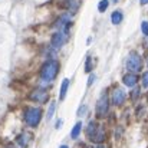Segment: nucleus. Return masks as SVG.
Returning <instances> with one entry per match:
<instances>
[{
	"label": "nucleus",
	"mask_w": 148,
	"mask_h": 148,
	"mask_svg": "<svg viewBox=\"0 0 148 148\" xmlns=\"http://www.w3.org/2000/svg\"><path fill=\"white\" fill-rule=\"evenodd\" d=\"M23 118L27 127L30 128H36L42 119V109L40 108H35V106H29L25 109L23 112Z\"/></svg>",
	"instance_id": "nucleus-1"
},
{
	"label": "nucleus",
	"mask_w": 148,
	"mask_h": 148,
	"mask_svg": "<svg viewBox=\"0 0 148 148\" xmlns=\"http://www.w3.org/2000/svg\"><path fill=\"white\" fill-rule=\"evenodd\" d=\"M58 72H59V63L56 62V60H48V62H45L43 63V66H42V69H40V76H42V81H45V82H52L55 78H56V75H58Z\"/></svg>",
	"instance_id": "nucleus-2"
},
{
	"label": "nucleus",
	"mask_w": 148,
	"mask_h": 148,
	"mask_svg": "<svg viewBox=\"0 0 148 148\" xmlns=\"http://www.w3.org/2000/svg\"><path fill=\"white\" fill-rule=\"evenodd\" d=\"M141 68H143V60H141L140 55L135 52H131L128 59H127V69L131 73H137L141 71Z\"/></svg>",
	"instance_id": "nucleus-3"
},
{
	"label": "nucleus",
	"mask_w": 148,
	"mask_h": 148,
	"mask_svg": "<svg viewBox=\"0 0 148 148\" xmlns=\"http://www.w3.org/2000/svg\"><path fill=\"white\" fill-rule=\"evenodd\" d=\"M108 109H109V99H108V94L103 92L99 97L98 102H97V115H98L99 118L105 116L108 114Z\"/></svg>",
	"instance_id": "nucleus-4"
},
{
	"label": "nucleus",
	"mask_w": 148,
	"mask_h": 148,
	"mask_svg": "<svg viewBox=\"0 0 148 148\" xmlns=\"http://www.w3.org/2000/svg\"><path fill=\"white\" fill-rule=\"evenodd\" d=\"M66 40H68V32H65V30H59V32H56V33L52 36L50 45H52L53 49H60V48L65 45Z\"/></svg>",
	"instance_id": "nucleus-5"
},
{
	"label": "nucleus",
	"mask_w": 148,
	"mask_h": 148,
	"mask_svg": "<svg viewBox=\"0 0 148 148\" xmlns=\"http://www.w3.org/2000/svg\"><path fill=\"white\" fill-rule=\"evenodd\" d=\"M30 99L38 102V103H45L49 99V94L46 91H43V89H36V91H33L30 94Z\"/></svg>",
	"instance_id": "nucleus-6"
},
{
	"label": "nucleus",
	"mask_w": 148,
	"mask_h": 148,
	"mask_svg": "<svg viewBox=\"0 0 148 148\" xmlns=\"http://www.w3.org/2000/svg\"><path fill=\"white\" fill-rule=\"evenodd\" d=\"M125 92L122 91V89H119V88H116L114 92H112V102L115 103V105H122L124 103V101H125Z\"/></svg>",
	"instance_id": "nucleus-7"
},
{
	"label": "nucleus",
	"mask_w": 148,
	"mask_h": 148,
	"mask_svg": "<svg viewBox=\"0 0 148 148\" xmlns=\"http://www.w3.org/2000/svg\"><path fill=\"white\" fill-rule=\"evenodd\" d=\"M137 75L135 73H127V75H124V78H122V84L125 85V86H135V84H137Z\"/></svg>",
	"instance_id": "nucleus-8"
},
{
	"label": "nucleus",
	"mask_w": 148,
	"mask_h": 148,
	"mask_svg": "<svg viewBox=\"0 0 148 148\" xmlns=\"http://www.w3.org/2000/svg\"><path fill=\"white\" fill-rule=\"evenodd\" d=\"M30 140H32V135H30L29 132H22V134L17 137V144L22 148H25V147H27V144L30 143Z\"/></svg>",
	"instance_id": "nucleus-9"
},
{
	"label": "nucleus",
	"mask_w": 148,
	"mask_h": 148,
	"mask_svg": "<svg viewBox=\"0 0 148 148\" xmlns=\"http://www.w3.org/2000/svg\"><path fill=\"white\" fill-rule=\"evenodd\" d=\"M103 140H105V131L99 127L98 130H97V132L94 134V137L91 138V141H94V143H97V144H101Z\"/></svg>",
	"instance_id": "nucleus-10"
},
{
	"label": "nucleus",
	"mask_w": 148,
	"mask_h": 148,
	"mask_svg": "<svg viewBox=\"0 0 148 148\" xmlns=\"http://www.w3.org/2000/svg\"><path fill=\"white\" fill-rule=\"evenodd\" d=\"M98 124L95 122V121H91L89 124H88V127H86V135H88V138L91 140L92 137H94V134L97 132V130H98Z\"/></svg>",
	"instance_id": "nucleus-11"
},
{
	"label": "nucleus",
	"mask_w": 148,
	"mask_h": 148,
	"mask_svg": "<svg viewBox=\"0 0 148 148\" xmlns=\"http://www.w3.org/2000/svg\"><path fill=\"white\" fill-rule=\"evenodd\" d=\"M122 19H124V14H122L121 10H115V12L111 14V22H112L114 25H119V23L122 22Z\"/></svg>",
	"instance_id": "nucleus-12"
},
{
	"label": "nucleus",
	"mask_w": 148,
	"mask_h": 148,
	"mask_svg": "<svg viewBox=\"0 0 148 148\" xmlns=\"http://www.w3.org/2000/svg\"><path fill=\"white\" fill-rule=\"evenodd\" d=\"M68 88H69V79H63L62 85H60V94H59V99L63 101L66 98V92H68Z\"/></svg>",
	"instance_id": "nucleus-13"
},
{
	"label": "nucleus",
	"mask_w": 148,
	"mask_h": 148,
	"mask_svg": "<svg viewBox=\"0 0 148 148\" xmlns=\"http://www.w3.org/2000/svg\"><path fill=\"white\" fill-rule=\"evenodd\" d=\"M81 131H82V122H76L75 127H73V130H72V132H71V138L72 140H76L79 137Z\"/></svg>",
	"instance_id": "nucleus-14"
},
{
	"label": "nucleus",
	"mask_w": 148,
	"mask_h": 148,
	"mask_svg": "<svg viewBox=\"0 0 148 148\" xmlns=\"http://www.w3.org/2000/svg\"><path fill=\"white\" fill-rule=\"evenodd\" d=\"M108 4H109V1L108 0H101L98 4V10L101 12V13H103L106 9H108Z\"/></svg>",
	"instance_id": "nucleus-15"
},
{
	"label": "nucleus",
	"mask_w": 148,
	"mask_h": 148,
	"mask_svg": "<svg viewBox=\"0 0 148 148\" xmlns=\"http://www.w3.org/2000/svg\"><path fill=\"white\" fill-rule=\"evenodd\" d=\"M55 109H56V103L55 102H52L49 105V109H48V119H52V116H53V114H55Z\"/></svg>",
	"instance_id": "nucleus-16"
},
{
	"label": "nucleus",
	"mask_w": 148,
	"mask_h": 148,
	"mask_svg": "<svg viewBox=\"0 0 148 148\" xmlns=\"http://www.w3.org/2000/svg\"><path fill=\"white\" fill-rule=\"evenodd\" d=\"M85 71L89 73L91 71H92V59L88 56V59H86V63H85Z\"/></svg>",
	"instance_id": "nucleus-17"
},
{
	"label": "nucleus",
	"mask_w": 148,
	"mask_h": 148,
	"mask_svg": "<svg viewBox=\"0 0 148 148\" xmlns=\"http://www.w3.org/2000/svg\"><path fill=\"white\" fill-rule=\"evenodd\" d=\"M141 30H143V33L148 36V22H143L141 23Z\"/></svg>",
	"instance_id": "nucleus-18"
},
{
	"label": "nucleus",
	"mask_w": 148,
	"mask_h": 148,
	"mask_svg": "<svg viewBox=\"0 0 148 148\" xmlns=\"http://www.w3.org/2000/svg\"><path fill=\"white\" fill-rule=\"evenodd\" d=\"M143 86H144V88H148V72H144V73H143Z\"/></svg>",
	"instance_id": "nucleus-19"
},
{
	"label": "nucleus",
	"mask_w": 148,
	"mask_h": 148,
	"mask_svg": "<svg viewBox=\"0 0 148 148\" xmlns=\"http://www.w3.org/2000/svg\"><path fill=\"white\" fill-rule=\"evenodd\" d=\"M85 112H86V105H82V106L78 109V116H84Z\"/></svg>",
	"instance_id": "nucleus-20"
},
{
	"label": "nucleus",
	"mask_w": 148,
	"mask_h": 148,
	"mask_svg": "<svg viewBox=\"0 0 148 148\" xmlns=\"http://www.w3.org/2000/svg\"><path fill=\"white\" fill-rule=\"evenodd\" d=\"M94 82H95V75L92 73V75L89 76V79H88V86H91V85H92Z\"/></svg>",
	"instance_id": "nucleus-21"
},
{
	"label": "nucleus",
	"mask_w": 148,
	"mask_h": 148,
	"mask_svg": "<svg viewBox=\"0 0 148 148\" xmlns=\"http://www.w3.org/2000/svg\"><path fill=\"white\" fill-rule=\"evenodd\" d=\"M138 92H140V89H135V91H134V92H132V99L138 98V95H140V94H138Z\"/></svg>",
	"instance_id": "nucleus-22"
},
{
	"label": "nucleus",
	"mask_w": 148,
	"mask_h": 148,
	"mask_svg": "<svg viewBox=\"0 0 148 148\" xmlns=\"http://www.w3.org/2000/svg\"><path fill=\"white\" fill-rule=\"evenodd\" d=\"M62 127V119H59L58 122H56V128H60Z\"/></svg>",
	"instance_id": "nucleus-23"
},
{
	"label": "nucleus",
	"mask_w": 148,
	"mask_h": 148,
	"mask_svg": "<svg viewBox=\"0 0 148 148\" xmlns=\"http://www.w3.org/2000/svg\"><path fill=\"white\" fill-rule=\"evenodd\" d=\"M141 4H148V0H140Z\"/></svg>",
	"instance_id": "nucleus-24"
},
{
	"label": "nucleus",
	"mask_w": 148,
	"mask_h": 148,
	"mask_svg": "<svg viewBox=\"0 0 148 148\" xmlns=\"http://www.w3.org/2000/svg\"><path fill=\"white\" fill-rule=\"evenodd\" d=\"M59 148H69V147H68V145H60Z\"/></svg>",
	"instance_id": "nucleus-25"
},
{
	"label": "nucleus",
	"mask_w": 148,
	"mask_h": 148,
	"mask_svg": "<svg viewBox=\"0 0 148 148\" xmlns=\"http://www.w3.org/2000/svg\"><path fill=\"white\" fill-rule=\"evenodd\" d=\"M97 148H105V147H103V145H98V147H97Z\"/></svg>",
	"instance_id": "nucleus-26"
}]
</instances>
